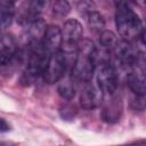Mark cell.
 Wrapping results in <instances>:
<instances>
[{"label":"cell","instance_id":"6","mask_svg":"<svg viewBox=\"0 0 146 146\" xmlns=\"http://www.w3.org/2000/svg\"><path fill=\"white\" fill-rule=\"evenodd\" d=\"M97 86L100 88L103 94L113 95L116 91L119 84V78L115 68L108 63H102L97 72Z\"/></svg>","mask_w":146,"mask_h":146},{"label":"cell","instance_id":"11","mask_svg":"<svg viewBox=\"0 0 146 146\" xmlns=\"http://www.w3.org/2000/svg\"><path fill=\"white\" fill-rule=\"evenodd\" d=\"M17 51V41L13 34L0 36V66L8 64Z\"/></svg>","mask_w":146,"mask_h":146},{"label":"cell","instance_id":"14","mask_svg":"<svg viewBox=\"0 0 146 146\" xmlns=\"http://www.w3.org/2000/svg\"><path fill=\"white\" fill-rule=\"evenodd\" d=\"M87 21H88V25L89 27L94 31V32H103L104 27H105V19L104 17L98 13V11H89L88 16H87Z\"/></svg>","mask_w":146,"mask_h":146},{"label":"cell","instance_id":"10","mask_svg":"<svg viewBox=\"0 0 146 146\" xmlns=\"http://www.w3.org/2000/svg\"><path fill=\"white\" fill-rule=\"evenodd\" d=\"M62 46V31L57 25H49L46 29L41 47L49 56L54 52L59 51Z\"/></svg>","mask_w":146,"mask_h":146},{"label":"cell","instance_id":"3","mask_svg":"<svg viewBox=\"0 0 146 146\" xmlns=\"http://www.w3.org/2000/svg\"><path fill=\"white\" fill-rule=\"evenodd\" d=\"M67 68V59L66 55L63 51L54 52L49 56L44 71H43V79L47 83L52 84L58 82L65 74Z\"/></svg>","mask_w":146,"mask_h":146},{"label":"cell","instance_id":"5","mask_svg":"<svg viewBox=\"0 0 146 146\" xmlns=\"http://www.w3.org/2000/svg\"><path fill=\"white\" fill-rule=\"evenodd\" d=\"M62 31V44L66 50L72 51L73 49L76 51L79 43L82 41L83 29L79 21L76 19H67L64 23Z\"/></svg>","mask_w":146,"mask_h":146},{"label":"cell","instance_id":"9","mask_svg":"<svg viewBox=\"0 0 146 146\" xmlns=\"http://www.w3.org/2000/svg\"><path fill=\"white\" fill-rule=\"evenodd\" d=\"M104 94L97 83L87 82L80 94V105L83 110H94L103 102Z\"/></svg>","mask_w":146,"mask_h":146},{"label":"cell","instance_id":"16","mask_svg":"<svg viewBox=\"0 0 146 146\" xmlns=\"http://www.w3.org/2000/svg\"><path fill=\"white\" fill-rule=\"evenodd\" d=\"M117 42V39L115 36V34L111 31H107V30H104L102 33H100V36H99V43L100 46L106 49V51L111 52L113 50V48L115 47Z\"/></svg>","mask_w":146,"mask_h":146},{"label":"cell","instance_id":"12","mask_svg":"<svg viewBox=\"0 0 146 146\" xmlns=\"http://www.w3.org/2000/svg\"><path fill=\"white\" fill-rule=\"evenodd\" d=\"M122 113V100L119 97H113L104 107L102 116L107 122H116Z\"/></svg>","mask_w":146,"mask_h":146},{"label":"cell","instance_id":"19","mask_svg":"<svg viewBox=\"0 0 146 146\" xmlns=\"http://www.w3.org/2000/svg\"><path fill=\"white\" fill-rule=\"evenodd\" d=\"M10 130V125L8 124V122L0 117V132H6V131H9Z\"/></svg>","mask_w":146,"mask_h":146},{"label":"cell","instance_id":"13","mask_svg":"<svg viewBox=\"0 0 146 146\" xmlns=\"http://www.w3.org/2000/svg\"><path fill=\"white\" fill-rule=\"evenodd\" d=\"M15 16V3L8 0H0V33L6 30Z\"/></svg>","mask_w":146,"mask_h":146},{"label":"cell","instance_id":"17","mask_svg":"<svg viewBox=\"0 0 146 146\" xmlns=\"http://www.w3.org/2000/svg\"><path fill=\"white\" fill-rule=\"evenodd\" d=\"M71 10L70 3L67 1H55L52 5V15L57 18H63L65 17Z\"/></svg>","mask_w":146,"mask_h":146},{"label":"cell","instance_id":"15","mask_svg":"<svg viewBox=\"0 0 146 146\" xmlns=\"http://www.w3.org/2000/svg\"><path fill=\"white\" fill-rule=\"evenodd\" d=\"M59 96L63 98V99H66V100H71L74 98L75 96V86H74V82L72 80H66V81H63L59 83L58 86V89H57Z\"/></svg>","mask_w":146,"mask_h":146},{"label":"cell","instance_id":"18","mask_svg":"<svg viewBox=\"0 0 146 146\" xmlns=\"http://www.w3.org/2000/svg\"><path fill=\"white\" fill-rule=\"evenodd\" d=\"M59 113H60V116L64 120H72V119L75 117V115L78 113V108H76L75 105L66 103L59 108Z\"/></svg>","mask_w":146,"mask_h":146},{"label":"cell","instance_id":"8","mask_svg":"<svg viewBox=\"0 0 146 146\" xmlns=\"http://www.w3.org/2000/svg\"><path fill=\"white\" fill-rule=\"evenodd\" d=\"M127 84L136 96L145 95V74H144V56H139L137 64L127 74Z\"/></svg>","mask_w":146,"mask_h":146},{"label":"cell","instance_id":"4","mask_svg":"<svg viewBox=\"0 0 146 146\" xmlns=\"http://www.w3.org/2000/svg\"><path fill=\"white\" fill-rule=\"evenodd\" d=\"M44 6H47V2L40 0L22 2L17 9L15 8V16L17 23L21 24L22 26L27 27L32 23L40 19V15Z\"/></svg>","mask_w":146,"mask_h":146},{"label":"cell","instance_id":"2","mask_svg":"<svg viewBox=\"0 0 146 146\" xmlns=\"http://www.w3.org/2000/svg\"><path fill=\"white\" fill-rule=\"evenodd\" d=\"M115 5V24L122 40L131 41L132 39L140 36L144 30L139 16L133 11L128 2L119 1Z\"/></svg>","mask_w":146,"mask_h":146},{"label":"cell","instance_id":"7","mask_svg":"<svg viewBox=\"0 0 146 146\" xmlns=\"http://www.w3.org/2000/svg\"><path fill=\"white\" fill-rule=\"evenodd\" d=\"M116 62L122 66V67H130L132 68L138 59L140 54H138V51H136V49L133 48V46L131 44L130 41L127 40H120L116 42L115 47L112 50Z\"/></svg>","mask_w":146,"mask_h":146},{"label":"cell","instance_id":"1","mask_svg":"<svg viewBox=\"0 0 146 146\" xmlns=\"http://www.w3.org/2000/svg\"><path fill=\"white\" fill-rule=\"evenodd\" d=\"M96 67V47L90 40H82L78 48L71 70L73 82L87 83L91 81Z\"/></svg>","mask_w":146,"mask_h":146}]
</instances>
